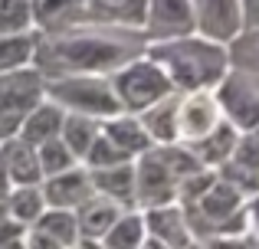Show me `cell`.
I'll list each match as a JSON object with an SVG mask.
<instances>
[{
	"mask_svg": "<svg viewBox=\"0 0 259 249\" xmlns=\"http://www.w3.org/2000/svg\"><path fill=\"white\" fill-rule=\"evenodd\" d=\"M36 158H39V174H43V177L59 174V171H66V167H72V164H82V161L63 144L59 134L50 138V141H43V144H36Z\"/></svg>",
	"mask_w": 259,
	"mask_h": 249,
	"instance_id": "obj_29",
	"label": "cell"
},
{
	"mask_svg": "<svg viewBox=\"0 0 259 249\" xmlns=\"http://www.w3.org/2000/svg\"><path fill=\"white\" fill-rule=\"evenodd\" d=\"M23 233H26V226L0 207V246H23Z\"/></svg>",
	"mask_w": 259,
	"mask_h": 249,
	"instance_id": "obj_32",
	"label": "cell"
},
{
	"mask_svg": "<svg viewBox=\"0 0 259 249\" xmlns=\"http://www.w3.org/2000/svg\"><path fill=\"white\" fill-rule=\"evenodd\" d=\"M141 17H145V0H82L85 23L141 30Z\"/></svg>",
	"mask_w": 259,
	"mask_h": 249,
	"instance_id": "obj_17",
	"label": "cell"
},
{
	"mask_svg": "<svg viewBox=\"0 0 259 249\" xmlns=\"http://www.w3.org/2000/svg\"><path fill=\"white\" fill-rule=\"evenodd\" d=\"M217 177L233 184L243 197L259 193V125L249 131H240L230 158L217 167Z\"/></svg>",
	"mask_w": 259,
	"mask_h": 249,
	"instance_id": "obj_9",
	"label": "cell"
},
{
	"mask_svg": "<svg viewBox=\"0 0 259 249\" xmlns=\"http://www.w3.org/2000/svg\"><path fill=\"white\" fill-rule=\"evenodd\" d=\"M0 164H4L7 180L13 184H39L43 174H39V158H36V147L23 138H7L0 141Z\"/></svg>",
	"mask_w": 259,
	"mask_h": 249,
	"instance_id": "obj_16",
	"label": "cell"
},
{
	"mask_svg": "<svg viewBox=\"0 0 259 249\" xmlns=\"http://www.w3.org/2000/svg\"><path fill=\"white\" fill-rule=\"evenodd\" d=\"M246 226H249V233L256 239V249H259V193L246 197Z\"/></svg>",
	"mask_w": 259,
	"mask_h": 249,
	"instance_id": "obj_33",
	"label": "cell"
},
{
	"mask_svg": "<svg viewBox=\"0 0 259 249\" xmlns=\"http://www.w3.org/2000/svg\"><path fill=\"white\" fill-rule=\"evenodd\" d=\"M33 30L30 0H0V33H23Z\"/></svg>",
	"mask_w": 259,
	"mask_h": 249,
	"instance_id": "obj_30",
	"label": "cell"
},
{
	"mask_svg": "<svg viewBox=\"0 0 259 249\" xmlns=\"http://www.w3.org/2000/svg\"><path fill=\"white\" fill-rule=\"evenodd\" d=\"M236 138H240V128H233L227 118H220V122L210 128L200 141H194V144H190V151L197 154V161H200L203 167H213V171H217V167L230 158Z\"/></svg>",
	"mask_w": 259,
	"mask_h": 249,
	"instance_id": "obj_23",
	"label": "cell"
},
{
	"mask_svg": "<svg viewBox=\"0 0 259 249\" xmlns=\"http://www.w3.org/2000/svg\"><path fill=\"white\" fill-rule=\"evenodd\" d=\"M227 53H230V66H233V69H243V72H249V76L259 79V26L243 30L240 36L227 46Z\"/></svg>",
	"mask_w": 259,
	"mask_h": 249,
	"instance_id": "obj_28",
	"label": "cell"
},
{
	"mask_svg": "<svg viewBox=\"0 0 259 249\" xmlns=\"http://www.w3.org/2000/svg\"><path fill=\"white\" fill-rule=\"evenodd\" d=\"M102 134L115 147H121L128 158H138L141 151L151 147V138H148L145 125H141V118L135 112H115V115L102 118Z\"/></svg>",
	"mask_w": 259,
	"mask_h": 249,
	"instance_id": "obj_19",
	"label": "cell"
},
{
	"mask_svg": "<svg viewBox=\"0 0 259 249\" xmlns=\"http://www.w3.org/2000/svg\"><path fill=\"white\" fill-rule=\"evenodd\" d=\"M108 82L115 89V98H118L121 112H135V115L174 92L171 79L164 76V69L148 53H138L135 59L121 63L115 72H108Z\"/></svg>",
	"mask_w": 259,
	"mask_h": 249,
	"instance_id": "obj_4",
	"label": "cell"
},
{
	"mask_svg": "<svg viewBox=\"0 0 259 249\" xmlns=\"http://www.w3.org/2000/svg\"><path fill=\"white\" fill-rule=\"evenodd\" d=\"M210 92H213V98H217L220 118H227L233 128L249 131V128L259 125V79L256 76L230 66V69L223 72V79Z\"/></svg>",
	"mask_w": 259,
	"mask_h": 249,
	"instance_id": "obj_6",
	"label": "cell"
},
{
	"mask_svg": "<svg viewBox=\"0 0 259 249\" xmlns=\"http://www.w3.org/2000/svg\"><path fill=\"white\" fill-rule=\"evenodd\" d=\"M43 76L36 66L0 72V141L13 138L36 102H43Z\"/></svg>",
	"mask_w": 259,
	"mask_h": 249,
	"instance_id": "obj_5",
	"label": "cell"
},
{
	"mask_svg": "<svg viewBox=\"0 0 259 249\" xmlns=\"http://www.w3.org/2000/svg\"><path fill=\"white\" fill-rule=\"evenodd\" d=\"M194 10V33L230 46L243 33L240 0H190Z\"/></svg>",
	"mask_w": 259,
	"mask_h": 249,
	"instance_id": "obj_10",
	"label": "cell"
},
{
	"mask_svg": "<svg viewBox=\"0 0 259 249\" xmlns=\"http://www.w3.org/2000/svg\"><path fill=\"white\" fill-rule=\"evenodd\" d=\"M33 10V30L36 33H56L69 30L82 20V0H30Z\"/></svg>",
	"mask_w": 259,
	"mask_h": 249,
	"instance_id": "obj_20",
	"label": "cell"
},
{
	"mask_svg": "<svg viewBox=\"0 0 259 249\" xmlns=\"http://www.w3.org/2000/svg\"><path fill=\"white\" fill-rule=\"evenodd\" d=\"M33 49H36V30L0 33V72L33 66Z\"/></svg>",
	"mask_w": 259,
	"mask_h": 249,
	"instance_id": "obj_27",
	"label": "cell"
},
{
	"mask_svg": "<svg viewBox=\"0 0 259 249\" xmlns=\"http://www.w3.org/2000/svg\"><path fill=\"white\" fill-rule=\"evenodd\" d=\"M177 95H181V92H171V95L158 98L154 105H148V109L138 112L151 144H174L177 141Z\"/></svg>",
	"mask_w": 259,
	"mask_h": 249,
	"instance_id": "obj_21",
	"label": "cell"
},
{
	"mask_svg": "<svg viewBox=\"0 0 259 249\" xmlns=\"http://www.w3.org/2000/svg\"><path fill=\"white\" fill-rule=\"evenodd\" d=\"M141 217H145V246L141 249H190V246H197L194 233L187 226V217H184L177 200L161 204V207H145Z\"/></svg>",
	"mask_w": 259,
	"mask_h": 249,
	"instance_id": "obj_8",
	"label": "cell"
},
{
	"mask_svg": "<svg viewBox=\"0 0 259 249\" xmlns=\"http://www.w3.org/2000/svg\"><path fill=\"white\" fill-rule=\"evenodd\" d=\"M145 53L141 30L76 23L69 30L36 33L33 66L43 79L53 76H108L121 63Z\"/></svg>",
	"mask_w": 259,
	"mask_h": 249,
	"instance_id": "obj_1",
	"label": "cell"
},
{
	"mask_svg": "<svg viewBox=\"0 0 259 249\" xmlns=\"http://www.w3.org/2000/svg\"><path fill=\"white\" fill-rule=\"evenodd\" d=\"M46 200H43V190L39 184H13L4 197V210L10 213L13 220H20L23 226H30L33 220L43 213Z\"/></svg>",
	"mask_w": 259,
	"mask_h": 249,
	"instance_id": "obj_26",
	"label": "cell"
},
{
	"mask_svg": "<svg viewBox=\"0 0 259 249\" xmlns=\"http://www.w3.org/2000/svg\"><path fill=\"white\" fill-rule=\"evenodd\" d=\"M220 122V109L210 89L177 95V144H194Z\"/></svg>",
	"mask_w": 259,
	"mask_h": 249,
	"instance_id": "obj_13",
	"label": "cell"
},
{
	"mask_svg": "<svg viewBox=\"0 0 259 249\" xmlns=\"http://www.w3.org/2000/svg\"><path fill=\"white\" fill-rule=\"evenodd\" d=\"M184 33H194L190 0H145V17H141V36H145V43L184 36Z\"/></svg>",
	"mask_w": 259,
	"mask_h": 249,
	"instance_id": "obj_12",
	"label": "cell"
},
{
	"mask_svg": "<svg viewBox=\"0 0 259 249\" xmlns=\"http://www.w3.org/2000/svg\"><path fill=\"white\" fill-rule=\"evenodd\" d=\"M92 174L95 193L115 200L121 207H135V164L132 161H118L108 167H89Z\"/></svg>",
	"mask_w": 259,
	"mask_h": 249,
	"instance_id": "obj_18",
	"label": "cell"
},
{
	"mask_svg": "<svg viewBox=\"0 0 259 249\" xmlns=\"http://www.w3.org/2000/svg\"><path fill=\"white\" fill-rule=\"evenodd\" d=\"M39 190H43L46 207H66V210H76L85 197H92V174H89L85 164H72L59 174H50V177L39 180Z\"/></svg>",
	"mask_w": 259,
	"mask_h": 249,
	"instance_id": "obj_14",
	"label": "cell"
},
{
	"mask_svg": "<svg viewBox=\"0 0 259 249\" xmlns=\"http://www.w3.org/2000/svg\"><path fill=\"white\" fill-rule=\"evenodd\" d=\"M63 115H66V112L59 109V105L53 102V98H46V95H43V102H36V105L30 109V115L23 118V125H20L17 138L30 141L33 147L43 144V141H50V138H56V134H59Z\"/></svg>",
	"mask_w": 259,
	"mask_h": 249,
	"instance_id": "obj_22",
	"label": "cell"
},
{
	"mask_svg": "<svg viewBox=\"0 0 259 249\" xmlns=\"http://www.w3.org/2000/svg\"><path fill=\"white\" fill-rule=\"evenodd\" d=\"M99 131H102V122H99V118L76 115V112H66V115H63V125H59V138H63V144L69 147L79 161L85 158V151L92 147V141L99 138Z\"/></svg>",
	"mask_w": 259,
	"mask_h": 249,
	"instance_id": "obj_25",
	"label": "cell"
},
{
	"mask_svg": "<svg viewBox=\"0 0 259 249\" xmlns=\"http://www.w3.org/2000/svg\"><path fill=\"white\" fill-rule=\"evenodd\" d=\"M118 161H132L121 147H115L112 141L105 138V134L99 131V138L92 141V147L85 151V158H82V164L85 167H108V164H118Z\"/></svg>",
	"mask_w": 259,
	"mask_h": 249,
	"instance_id": "obj_31",
	"label": "cell"
},
{
	"mask_svg": "<svg viewBox=\"0 0 259 249\" xmlns=\"http://www.w3.org/2000/svg\"><path fill=\"white\" fill-rule=\"evenodd\" d=\"M43 89H46V98H53L63 112L89 115V118H99V122L121 112L108 76H53V79H43Z\"/></svg>",
	"mask_w": 259,
	"mask_h": 249,
	"instance_id": "obj_3",
	"label": "cell"
},
{
	"mask_svg": "<svg viewBox=\"0 0 259 249\" xmlns=\"http://www.w3.org/2000/svg\"><path fill=\"white\" fill-rule=\"evenodd\" d=\"M145 53L164 69L174 92H200L213 89L230 69V53L223 43L200 36V33H184L171 39H154L145 43Z\"/></svg>",
	"mask_w": 259,
	"mask_h": 249,
	"instance_id": "obj_2",
	"label": "cell"
},
{
	"mask_svg": "<svg viewBox=\"0 0 259 249\" xmlns=\"http://www.w3.org/2000/svg\"><path fill=\"white\" fill-rule=\"evenodd\" d=\"M240 13H243V30L259 26V0H240Z\"/></svg>",
	"mask_w": 259,
	"mask_h": 249,
	"instance_id": "obj_34",
	"label": "cell"
},
{
	"mask_svg": "<svg viewBox=\"0 0 259 249\" xmlns=\"http://www.w3.org/2000/svg\"><path fill=\"white\" fill-rule=\"evenodd\" d=\"M76 243H79L76 213L66 207H43V213L23 233L26 249H72Z\"/></svg>",
	"mask_w": 259,
	"mask_h": 249,
	"instance_id": "obj_11",
	"label": "cell"
},
{
	"mask_svg": "<svg viewBox=\"0 0 259 249\" xmlns=\"http://www.w3.org/2000/svg\"><path fill=\"white\" fill-rule=\"evenodd\" d=\"M132 164H135V207L138 210L177 200V174L171 171L161 144H151L148 151H141L138 158H132Z\"/></svg>",
	"mask_w": 259,
	"mask_h": 249,
	"instance_id": "obj_7",
	"label": "cell"
},
{
	"mask_svg": "<svg viewBox=\"0 0 259 249\" xmlns=\"http://www.w3.org/2000/svg\"><path fill=\"white\" fill-rule=\"evenodd\" d=\"M102 249H141L145 246V217L138 207H128L115 217V223L99 239Z\"/></svg>",
	"mask_w": 259,
	"mask_h": 249,
	"instance_id": "obj_24",
	"label": "cell"
},
{
	"mask_svg": "<svg viewBox=\"0 0 259 249\" xmlns=\"http://www.w3.org/2000/svg\"><path fill=\"white\" fill-rule=\"evenodd\" d=\"M121 210H128V207L115 204V200L102 197V193H92V197H85L82 204L76 207V226H79V243L76 246H95L99 249V239L105 236V230L115 223V217H118Z\"/></svg>",
	"mask_w": 259,
	"mask_h": 249,
	"instance_id": "obj_15",
	"label": "cell"
}]
</instances>
